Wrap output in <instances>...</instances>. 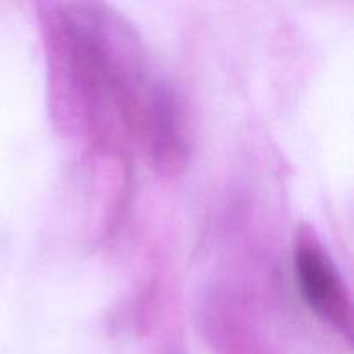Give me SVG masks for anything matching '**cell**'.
<instances>
[{
  "label": "cell",
  "instance_id": "6da1fadb",
  "mask_svg": "<svg viewBox=\"0 0 354 354\" xmlns=\"http://www.w3.org/2000/svg\"><path fill=\"white\" fill-rule=\"evenodd\" d=\"M50 107L64 131L95 147L142 149L171 175L189 156L183 109L156 75L133 24L99 2L45 3Z\"/></svg>",
  "mask_w": 354,
  "mask_h": 354
},
{
  "label": "cell",
  "instance_id": "7a4b0ae2",
  "mask_svg": "<svg viewBox=\"0 0 354 354\" xmlns=\"http://www.w3.org/2000/svg\"><path fill=\"white\" fill-rule=\"evenodd\" d=\"M294 272L306 306L341 334H351V297L334 259L310 228L297 232Z\"/></svg>",
  "mask_w": 354,
  "mask_h": 354
}]
</instances>
